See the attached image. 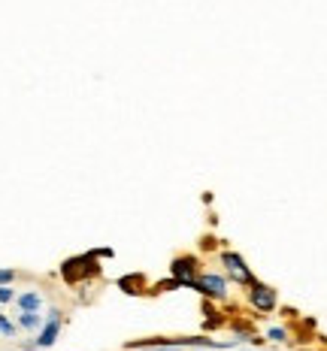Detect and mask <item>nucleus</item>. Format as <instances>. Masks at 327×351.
Masks as SVG:
<instances>
[{
    "label": "nucleus",
    "instance_id": "nucleus-4",
    "mask_svg": "<svg viewBox=\"0 0 327 351\" xmlns=\"http://www.w3.org/2000/svg\"><path fill=\"white\" fill-rule=\"evenodd\" d=\"M170 273L179 285H191L197 279V258H176L170 267Z\"/></svg>",
    "mask_w": 327,
    "mask_h": 351
},
{
    "label": "nucleus",
    "instance_id": "nucleus-7",
    "mask_svg": "<svg viewBox=\"0 0 327 351\" xmlns=\"http://www.w3.org/2000/svg\"><path fill=\"white\" fill-rule=\"evenodd\" d=\"M40 324H43V318L36 315V312H21V315H19V327H21V330H36Z\"/></svg>",
    "mask_w": 327,
    "mask_h": 351
},
{
    "label": "nucleus",
    "instance_id": "nucleus-1",
    "mask_svg": "<svg viewBox=\"0 0 327 351\" xmlns=\"http://www.w3.org/2000/svg\"><path fill=\"white\" fill-rule=\"evenodd\" d=\"M188 288L200 291L203 297H215V300H224L228 297V282H224V276H215V273H206V276H197Z\"/></svg>",
    "mask_w": 327,
    "mask_h": 351
},
{
    "label": "nucleus",
    "instance_id": "nucleus-9",
    "mask_svg": "<svg viewBox=\"0 0 327 351\" xmlns=\"http://www.w3.org/2000/svg\"><path fill=\"white\" fill-rule=\"evenodd\" d=\"M0 333H3V336H12V333H16V324H12V321H6L3 315H0Z\"/></svg>",
    "mask_w": 327,
    "mask_h": 351
},
{
    "label": "nucleus",
    "instance_id": "nucleus-10",
    "mask_svg": "<svg viewBox=\"0 0 327 351\" xmlns=\"http://www.w3.org/2000/svg\"><path fill=\"white\" fill-rule=\"evenodd\" d=\"M267 336H270L273 342H285V330H282V327H270V330H267Z\"/></svg>",
    "mask_w": 327,
    "mask_h": 351
},
{
    "label": "nucleus",
    "instance_id": "nucleus-6",
    "mask_svg": "<svg viewBox=\"0 0 327 351\" xmlns=\"http://www.w3.org/2000/svg\"><path fill=\"white\" fill-rule=\"evenodd\" d=\"M40 306H43V297L36 294V291H27V294L19 297V309H21V312H36Z\"/></svg>",
    "mask_w": 327,
    "mask_h": 351
},
{
    "label": "nucleus",
    "instance_id": "nucleus-8",
    "mask_svg": "<svg viewBox=\"0 0 327 351\" xmlns=\"http://www.w3.org/2000/svg\"><path fill=\"white\" fill-rule=\"evenodd\" d=\"M16 300V294H12L10 285H0V303H12Z\"/></svg>",
    "mask_w": 327,
    "mask_h": 351
},
{
    "label": "nucleus",
    "instance_id": "nucleus-5",
    "mask_svg": "<svg viewBox=\"0 0 327 351\" xmlns=\"http://www.w3.org/2000/svg\"><path fill=\"white\" fill-rule=\"evenodd\" d=\"M221 263L230 269V276H234V279H239L243 285H252V282H254V276L249 273V267H245V261L239 258L237 252H224V254H221Z\"/></svg>",
    "mask_w": 327,
    "mask_h": 351
},
{
    "label": "nucleus",
    "instance_id": "nucleus-11",
    "mask_svg": "<svg viewBox=\"0 0 327 351\" xmlns=\"http://www.w3.org/2000/svg\"><path fill=\"white\" fill-rule=\"evenodd\" d=\"M12 279H16V273H12V269H0V285H10Z\"/></svg>",
    "mask_w": 327,
    "mask_h": 351
},
{
    "label": "nucleus",
    "instance_id": "nucleus-3",
    "mask_svg": "<svg viewBox=\"0 0 327 351\" xmlns=\"http://www.w3.org/2000/svg\"><path fill=\"white\" fill-rule=\"evenodd\" d=\"M249 288H252L249 300H252L254 309H261V312H273L276 309V291L273 288H267V285H261V282H252Z\"/></svg>",
    "mask_w": 327,
    "mask_h": 351
},
{
    "label": "nucleus",
    "instance_id": "nucleus-2",
    "mask_svg": "<svg viewBox=\"0 0 327 351\" xmlns=\"http://www.w3.org/2000/svg\"><path fill=\"white\" fill-rule=\"evenodd\" d=\"M58 333H61V312H49V321L43 324L40 336H36V339L27 348H49V346H55Z\"/></svg>",
    "mask_w": 327,
    "mask_h": 351
}]
</instances>
